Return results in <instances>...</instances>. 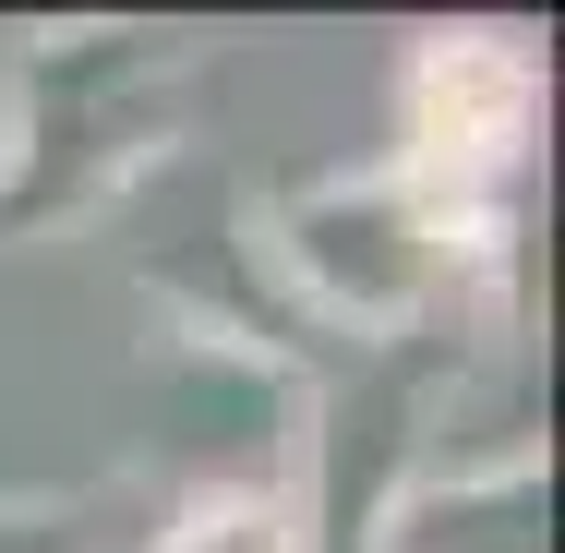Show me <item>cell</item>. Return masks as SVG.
<instances>
[{
  "label": "cell",
  "instance_id": "cell-1",
  "mask_svg": "<svg viewBox=\"0 0 565 553\" xmlns=\"http://www.w3.org/2000/svg\"><path fill=\"white\" fill-rule=\"evenodd\" d=\"M518 109H530V73H518L493 36H457V49H434V73H422V120H434V157H446V169L505 157Z\"/></svg>",
  "mask_w": 565,
  "mask_h": 553
},
{
  "label": "cell",
  "instance_id": "cell-2",
  "mask_svg": "<svg viewBox=\"0 0 565 553\" xmlns=\"http://www.w3.org/2000/svg\"><path fill=\"white\" fill-rule=\"evenodd\" d=\"M181 553H277V518H253V506H217V518H205V542H181Z\"/></svg>",
  "mask_w": 565,
  "mask_h": 553
}]
</instances>
